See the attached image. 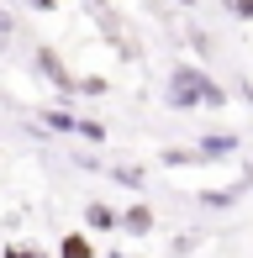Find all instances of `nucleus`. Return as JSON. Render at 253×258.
<instances>
[{
    "mask_svg": "<svg viewBox=\"0 0 253 258\" xmlns=\"http://www.w3.org/2000/svg\"><path fill=\"white\" fill-rule=\"evenodd\" d=\"M164 100L174 105V111H195V105H222L227 90L216 85L206 69H195V63H174V69H169V90H164Z\"/></svg>",
    "mask_w": 253,
    "mask_h": 258,
    "instance_id": "nucleus-1",
    "label": "nucleus"
},
{
    "mask_svg": "<svg viewBox=\"0 0 253 258\" xmlns=\"http://www.w3.org/2000/svg\"><path fill=\"white\" fill-rule=\"evenodd\" d=\"M116 227L132 232V237H148V232H153V211H148V206H126L116 216Z\"/></svg>",
    "mask_w": 253,
    "mask_h": 258,
    "instance_id": "nucleus-2",
    "label": "nucleus"
},
{
    "mask_svg": "<svg viewBox=\"0 0 253 258\" xmlns=\"http://www.w3.org/2000/svg\"><path fill=\"white\" fill-rule=\"evenodd\" d=\"M58 258H95V242H90V232H69L58 242Z\"/></svg>",
    "mask_w": 253,
    "mask_h": 258,
    "instance_id": "nucleus-3",
    "label": "nucleus"
},
{
    "mask_svg": "<svg viewBox=\"0 0 253 258\" xmlns=\"http://www.w3.org/2000/svg\"><path fill=\"white\" fill-rule=\"evenodd\" d=\"M85 221H90V227H95V232H111V227H116V211H111V206H100V201H95V206H90V211H85Z\"/></svg>",
    "mask_w": 253,
    "mask_h": 258,
    "instance_id": "nucleus-4",
    "label": "nucleus"
},
{
    "mask_svg": "<svg viewBox=\"0 0 253 258\" xmlns=\"http://www.w3.org/2000/svg\"><path fill=\"white\" fill-rule=\"evenodd\" d=\"M48 126H53V132H74V116H69V111H48Z\"/></svg>",
    "mask_w": 253,
    "mask_h": 258,
    "instance_id": "nucleus-5",
    "label": "nucleus"
},
{
    "mask_svg": "<svg viewBox=\"0 0 253 258\" xmlns=\"http://www.w3.org/2000/svg\"><path fill=\"white\" fill-rule=\"evenodd\" d=\"M74 90H85V95H106V79L90 74V79H74Z\"/></svg>",
    "mask_w": 253,
    "mask_h": 258,
    "instance_id": "nucleus-6",
    "label": "nucleus"
},
{
    "mask_svg": "<svg viewBox=\"0 0 253 258\" xmlns=\"http://www.w3.org/2000/svg\"><path fill=\"white\" fill-rule=\"evenodd\" d=\"M74 132H79V137H90V143H106V126H100V121H79Z\"/></svg>",
    "mask_w": 253,
    "mask_h": 258,
    "instance_id": "nucleus-7",
    "label": "nucleus"
},
{
    "mask_svg": "<svg viewBox=\"0 0 253 258\" xmlns=\"http://www.w3.org/2000/svg\"><path fill=\"white\" fill-rule=\"evenodd\" d=\"M227 11H232L237 21H253V0H227Z\"/></svg>",
    "mask_w": 253,
    "mask_h": 258,
    "instance_id": "nucleus-8",
    "label": "nucleus"
},
{
    "mask_svg": "<svg viewBox=\"0 0 253 258\" xmlns=\"http://www.w3.org/2000/svg\"><path fill=\"white\" fill-rule=\"evenodd\" d=\"M6 258H42L37 248H6Z\"/></svg>",
    "mask_w": 253,
    "mask_h": 258,
    "instance_id": "nucleus-9",
    "label": "nucleus"
},
{
    "mask_svg": "<svg viewBox=\"0 0 253 258\" xmlns=\"http://www.w3.org/2000/svg\"><path fill=\"white\" fill-rule=\"evenodd\" d=\"M21 6H32V11H53L58 0H21Z\"/></svg>",
    "mask_w": 253,
    "mask_h": 258,
    "instance_id": "nucleus-10",
    "label": "nucleus"
},
{
    "mask_svg": "<svg viewBox=\"0 0 253 258\" xmlns=\"http://www.w3.org/2000/svg\"><path fill=\"white\" fill-rule=\"evenodd\" d=\"M179 6H195V0H179Z\"/></svg>",
    "mask_w": 253,
    "mask_h": 258,
    "instance_id": "nucleus-11",
    "label": "nucleus"
}]
</instances>
